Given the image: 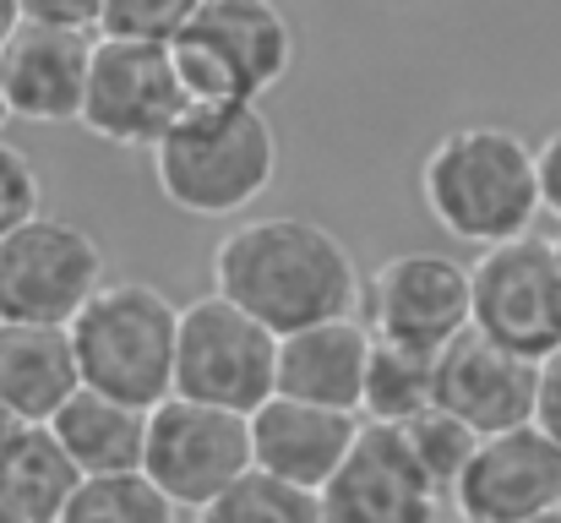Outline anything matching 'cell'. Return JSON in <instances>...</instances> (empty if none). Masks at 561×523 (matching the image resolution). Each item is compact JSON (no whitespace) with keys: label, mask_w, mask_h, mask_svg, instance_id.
<instances>
[{"label":"cell","mask_w":561,"mask_h":523,"mask_svg":"<svg viewBox=\"0 0 561 523\" xmlns=\"http://www.w3.org/2000/svg\"><path fill=\"white\" fill-rule=\"evenodd\" d=\"M93 44H99V33L22 22L0 44V77H5L11 121H27V126H82Z\"/></svg>","instance_id":"obj_14"},{"label":"cell","mask_w":561,"mask_h":523,"mask_svg":"<svg viewBox=\"0 0 561 523\" xmlns=\"http://www.w3.org/2000/svg\"><path fill=\"white\" fill-rule=\"evenodd\" d=\"M0 523H22V519H16V508H11L5 497H0Z\"/></svg>","instance_id":"obj_33"},{"label":"cell","mask_w":561,"mask_h":523,"mask_svg":"<svg viewBox=\"0 0 561 523\" xmlns=\"http://www.w3.org/2000/svg\"><path fill=\"white\" fill-rule=\"evenodd\" d=\"M447 491L420 469L398 425H360L355 453L322 491L328 523H442Z\"/></svg>","instance_id":"obj_13"},{"label":"cell","mask_w":561,"mask_h":523,"mask_svg":"<svg viewBox=\"0 0 561 523\" xmlns=\"http://www.w3.org/2000/svg\"><path fill=\"white\" fill-rule=\"evenodd\" d=\"M104 284V246L71 218L38 213L0 240V322L71 328Z\"/></svg>","instance_id":"obj_8"},{"label":"cell","mask_w":561,"mask_h":523,"mask_svg":"<svg viewBox=\"0 0 561 523\" xmlns=\"http://www.w3.org/2000/svg\"><path fill=\"white\" fill-rule=\"evenodd\" d=\"M474 284V333L513 349L524 360H546L561 349V257L557 240L518 235L469 262Z\"/></svg>","instance_id":"obj_10"},{"label":"cell","mask_w":561,"mask_h":523,"mask_svg":"<svg viewBox=\"0 0 561 523\" xmlns=\"http://www.w3.org/2000/svg\"><path fill=\"white\" fill-rule=\"evenodd\" d=\"M431 403H436V354L376 339L360 420H371V425H403V420L425 414Z\"/></svg>","instance_id":"obj_21"},{"label":"cell","mask_w":561,"mask_h":523,"mask_svg":"<svg viewBox=\"0 0 561 523\" xmlns=\"http://www.w3.org/2000/svg\"><path fill=\"white\" fill-rule=\"evenodd\" d=\"M5 121H11V104H5V77H0V132H5Z\"/></svg>","instance_id":"obj_32"},{"label":"cell","mask_w":561,"mask_h":523,"mask_svg":"<svg viewBox=\"0 0 561 523\" xmlns=\"http://www.w3.org/2000/svg\"><path fill=\"white\" fill-rule=\"evenodd\" d=\"M22 22H27V16H22V0H0V44H5Z\"/></svg>","instance_id":"obj_31"},{"label":"cell","mask_w":561,"mask_h":523,"mask_svg":"<svg viewBox=\"0 0 561 523\" xmlns=\"http://www.w3.org/2000/svg\"><path fill=\"white\" fill-rule=\"evenodd\" d=\"M22 431H27V425H22V420H16V414H11V409L0 403V469H5V458H11V447L22 442Z\"/></svg>","instance_id":"obj_30"},{"label":"cell","mask_w":561,"mask_h":523,"mask_svg":"<svg viewBox=\"0 0 561 523\" xmlns=\"http://www.w3.org/2000/svg\"><path fill=\"white\" fill-rule=\"evenodd\" d=\"M186 110L191 93L181 82V66H175L170 44L99 33L93 71H88V99H82V132H93L110 148L153 154Z\"/></svg>","instance_id":"obj_7"},{"label":"cell","mask_w":561,"mask_h":523,"mask_svg":"<svg viewBox=\"0 0 561 523\" xmlns=\"http://www.w3.org/2000/svg\"><path fill=\"white\" fill-rule=\"evenodd\" d=\"M148 159L170 207L191 218H240L278 174V137L262 104H191Z\"/></svg>","instance_id":"obj_3"},{"label":"cell","mask_w":561,"mask_h":523,"mask_svg":"<svg viewBox=\"0 0 561 523\" xmlns=\"http://www.w3.org/2000/svg\"><path fill=\"white\" fill-rule=\"evenodd\" d=\"M38 213H44V180L16 143L0 137V240L16 235L22 224H33Z\"/></svg>","instance_id":"obj_26"},{"label":"cell","mask_w":561,"mask_h":523,"mask_svg":"<svg viewBox=\"0 0 561 523\" xmlns=\"http://www.w3.org/2000/svg\"><path fill=\"white\" fill-rule=\"evenodd\" d=\"M535 398H540V360L491 344L474 328L436 354V403L463 425H474L480 436L535 425Z\"/></svg>","instance_id":"obj_15"},{"label":"cell","mask_w":561,"mask_h":523,"mask_svg":"<svg viewBox=\"0 0 561 523\" xmlns=\"http://www.w3.org/2000/svg\"><path fill=\"white\" fill-rule=\"evenodd\" d=\"M82 469L71 464V453L55 442L49 425H27L22 442L11 447L5 469H0V497L16 508L22 523H60L71 497L82 491Z\"/></svg>","instance_id":"obj_20"},{"label":"cell","mask_w":561,"mask_h":523,"mask_svg":"<svg viewBox=\"0 0 561 523\" xmlns=\"http://www.w3.org/2000/svg\"><path fill=\"white\" fill-rule=\"evenodd\" d=\"M535 425L561 442V349L540 360V398H535Z\"/></svg>","instance_id":"obj_28"},{"label":"cell","mask_w":561,"mask_h":523,"mask_svg":"<svg viewBox=\"0 0 561 523\" xmlns=\"http://www.w3.org/2000/svg\"><path fill=\"white\" fill-rule=\"evenodd\" d=\"M442 523H447V519H442ZM453 523H463V519H453Z\"/></svg>","instance_id":"obj_36"},{"label":"cell","mask_w":561,"mask_h":523,"mask_svg":"<svg viewBox=\"0 0 561 523\" xmlns=\"http://www.w3.org/2000/svg\"><path fill=\"white\" fill-rule=\"evenodd\" d=\"M213 289L251 311L262 328L278 339L360 317L366 278L350 257V246L300 213H273V218H245L213 246Z\"/></svg>","instance_id":"obj_1"},{"label":"cell","mask_w":561,"mask_h":523,"mask_svg":"<svg viewBox=\"0 0 561 523\" xmlns=\"http://www.w3.org/2000/svg\"><path fill=\"white\" fill-rule=\"evenodd\" d=\"M557 257H561V235H557Z\"/></svg>","instance_id":"obj_35"},{"label":"cell","mask_w":561,"mask_h":523,"mask_svg":"<svg viewBox=\"0 0 561 523\" xmlns=\"http://www.w3.org/2000/svg\"><path fill=\"white\" fill-rule=\"evenodd\" d=\"M148 414L126 398H110L99 387H82L55 420V442L71 453V464L93 480V475H137L148 458Z\"/></svg>","instance_id":"obj_19"},{"label":"cell","mask_w":561,"mask_h":523,"mask_svg":"<svg viewBox=\"0 0 561 523\" xmlns=\"http://www.w3.org/2000/svg\"><path fill=\"white\" fill-rule=\"evenodd\" d=\"M403 431V442H409V453L420 458V469L453 497V486L463 480V469H469V458L480 453V431L474 425H463L458 414H447L442 403H431L425 414H414V420H403L398 425Z\"/></svg>","instance_id":"obj_24"},{"label":"cell","mask_w":561,"mask_h":523,"mask_svg":"<svg viewBox=\"0 0 561 523\" xmlns=\"http://www.w3.org/2000/svg\"><path fill=\"white\" fill-rule=\"evenodd\" d=\"M540 191H546V213L561 218V126L540 143Z\"/></svg>","instance_id":"obj_29"},{"label":"cell","mask_w":561,"mask_h":523,"mask_svg":"<svg viewBox=\"0 0 561 523\" xmlns=\"http://www.w3.org/2000/svg\"><path fill=\"white\" fill-rule=\"evenodd\" d=\"M371 349L376 333L366 328V317H339V322L300 328V333L278 339V393L322 403V409L360 414L366 376H371Z\"/></svg>","instance_id":"obj_17"},{"label":"cell","mask_w":561,"mask_h":523,"mask_svg":"<svg viewBox=\"0 0 561 523\" xmlns=\"http://www.w3.org/2000/svg\"><path fill=\"white\" fill-rule=\"evenodd\" d=\"M278 393V333L251 311L224 300L218 289L181 306V349H175V398L256 414Z\"/></svg>","instance_id":"obj_6"},{"label":"cell","mask_w":561,"mask_h":523,"mask_svg":"<svg viewBox=\"0 0 561 523\" xmlns=\"http://www.w3.org/2000/svg\"><path fill=\"white\" fill-rule=\"evenodd\" d=\"M104 11H110V0H22V16L27 22L77 27V33H99L104 27Z\"/></svg>","instance_id":"obj_27"},{"label":"cell","mask_w":561,"mask_h":523,"mask_svg":"<svg viewBox=\"0 0 561 523\" xmlns=\"http://www.w3.org/2000/svg\"><path fill=\"white\" fill-rule=\"evenodd\" d=\"M453 513L463 523H535L561 513V442L540 425L485 436L453 486Z\"/></svg>","instance_id":"obj_12"},{"label":"cell","mask_w":561,"mask_h":523,"mask_svg":"<svg viewBox=\"0 0 561 523\" xmlns=\"http://www.w3.org/2000/svg\"><path fill=\"white\" fill-rule=\"evenodd\" d=\"M71 344L82 387H99L137 409H159L164 398H175L181 306L159 284L110 278L71 322Z\"/></svg>","instance_id":"obj_4"},{"label":"cell","mask_w":561,"mask_h":523,"mask_svg":"<svg viewBox=\"0 0 561 523\" xmlns=\"http://www.w3.org/2000/svg\"><path fill=\"white\" fill-rule=\"evenodd\" d=\"M196 523H328V519H322V497L317 491L251 469L213 508H202Z\"/></svg>","instance_id":"obj_22"},{"label":"cell","mask_w":561,"mask_h":523,"mask_svg":"<svg viewBox=\"0 0 561 523\" xmlns=\"http://www.w3.org/2000/svg\"><path fill=\"white\" fill-rule=\"evenodd\" d=\"M535 523H561V513H551V519H535Z\"/></svg>","instance_id":"obj_34"},{"label":"cell","mask_w":561,"mask_h":523,"mask_svg":"<svg viewBox=\"0 0 561 523\" xmlns=\"http://www.w3.org/2000/svg\"><path fill=\"white\" fill-rule=\"evenodd\" d=\"M360 425H366L360 414H344V409H322V403L273 393L251 414V453H256V469L262 475L289 480V486H306V491L322 497L328 480L355 453Z\"/></svg>","instance_id":"obj_16"},{"label":"cell","mask_w":561,"mask_h":523,"mask_svg":"<svg viewBox=\"0 0 561 523\" xmlns=\"http://www.w3.org/2000/svg\"><path fill=\"white\" fill-rule=\"evenodd\" d=\"M60 523H181V508L137 469V475H93L71 497Z\"/></svg>","instance_id":"obj_23"},{"label":"cell","mask_w":561,"mask_h":523,"mask_svg":"<svg viewBox=\"0 0 561 523\" xmlns=\"http://www.w3.org/2000/svg\"><path fill=\"white\" fill-rule=\"evenodd\" d=\"M256 469L251 453V414L191 403V398H164L148 414V458L142 475L181 508L202 513L213 508L234 480Z\"/></svg>","instance_id":"obj_9"},{"label":"cell","mask_w":561,"mask_h":523,"mask_svg":"<svg viewBox=\"0 0 561 523\" xmlns=\"http://www.w3.org/2000/svg\"><path fill=\"white\" fill-rule=\"evenodd\" d=\"M170 49L191 104H262L295 66V27L273 0H202Z\"/></svg>","instance_id":"obj_5"},{"label":"cell","mask_w":561,"mask_h":523,"mask_svg":"<svg viewBox=\"0 0 561 523\" xmlns=\"http://www.w3.org/2000/svg\"><path fill=\"white\" fill-rule=\"evenodd\" d=\"M360 317L387 344L442 354L453 339H463L474 328L469 268L447 251H398L371 268Z\"/></svg>","instance_id":"obj_11"},{"label":"cell","mask_w":561,"mask_h":523,"mask_svg":"<svg viewBox=\"0 0 561 523\" xmlns=\"http://www.w3.org/2000/svg\"><path fill=\"white\" fill-rule=\"evenodd\" d=\"M420 202L474 251L535 235V218L546 213L540 148H529L513 126H458L425 154Z\"/></svg>","instance_id":"obj_2"},{"label":"cell","mask_w":561,"mask_h":523,"mask_svg":"<svg viewBox=\"0 0 561 523\" xmlns=\"http://www.w3.org/2000/svg\"><path fill=\"white\" fill-rule=\"evenodd\" d=\"M202 11V0H110L104 27L115 38H148V44H175L181 27Z\"/></svg>","instance_id":"obj_25"},{"label":"cell","mask_w":561,"mask_h":523,"mask_svg":"<svg viewBox=\"0 0 561 523\" xmlns=\"http://www.w3.org/2000/svg\"><path fill=\"white\" fill-rule=\"evenodd\" d=\"M82 393L71 328L0 322V403L22 425H49Z\"/></svg>","instance_id":"obj_18"}]
</instances>
